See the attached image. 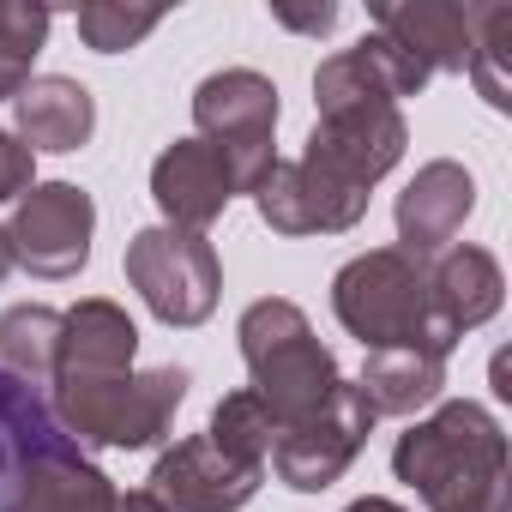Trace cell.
<instances>
[{"mask_svg": "<svg viewBox=\"0 0 512 512\" xmlns=\"http://www.w3.org/2000/svg\"><path fill=\"white\" fill-rule=\"evenodd\" d=\"M392 470L428 512H506V428L476 398H446L392 446Z\"/></svg>", "mask_w": 512, "mask_h": 512, "instance_id": "6da1fadb", "label": "cell"}, {"mask_svg": "<svg viewBox=\"0 0 512 512\" xmlns=\"http://www.w3.org/2000/svg\"><path fill=\"white\" fill-rule=\"evenodd\" d=\"M0 229H7V247H13L19 272H31L43 284H67L91 260L97 199L79 181H37L25 199H13V217Z\"/></svg>", "mask_w": 512, "mask_h": 512, "instance_id": "8992f818", "label": "cell"}, {"mask_svg": "<svg viewBox=\"0 0 512 512\" xmlns=\"http://www.w3.org/2000/svg\"><path fill=\"white\" fill-rule=\"evenodd\" d=\"M55 356H61V308L43 302H19L0 314V368L25 386L55 380Z\"/></svg>", "mask_w": 512, "mask_h": 512, "instance_id": "44dd1931", "label": "cell"}, {"mask_svg": "<svg viewBox=\"0 0 512 512\" xmlns=\"http://www.w3.org/2000/svg\"><path fill=\"white\" fill-rule=\"evenodd\" d=\"M374 422H380V416L368 410V398L356 392V380H338V392H332L314 416L278 428V446H272L266 464H272V476H278L284 488L320 494V488L344 482V470L362 458Z\"/></svg>", "mask_w": 512, "mask_h": 512, "instance_id": "52a82bcc", "label": "cell"}, {"mask_svg": "<svg viewBox=\"0 0 512 512\" xmlns=\"http://www.w3.org/2000/svg\"><path fill=\"white\" fill-rule=\"evenodd\" d=\"M332 314L338 326L374 356V350H428L452 356L458 338L440 332L428 302V266L398 247H368L332 278Z\"/></svg>", "mask_w": 512, "mask_h": 512, "instance_id": "3957f363", "label": "cell"}, {"mask_svg": "<svg viewBox=\"0 0 512 512\" xmlns=\"http://www.w3.org/2000/svg\"><path fill=\"white\" fill-rule=\"evenodd\" d=\"M115 512H163L145 488H127V494H115Z\"/></svg>", "mask_w": 512, "mask_h": 512, "instance_id": "f1b7e54d", "label": "cell"}, {"mask_svg": "<svg viewBox=\"0 0 512 512\" xmlns=\"http://www.w3.org/2000/svg\"><path fill=\"white\" fill-rule=\"evenodd\" d=\"M205 434H211L217 452H229V458H241V464H253V470H266V458H272V446H278V416L241 386V392L217 398Z\"/></svg>", "mask_w": 512, "mask_h": 512, "instance_id": "7402d4cb", "label": "cell"}, {"mask_svg": "<svg viewBox=\"0 0 512 512\" xmlns=\"http://www.w3.org/2000/svg\"><path fill=\"white\" fill-rule=\"evenodd\" d=\"M344 512H410V506H398V500H386V494H362V500H350Z\"/></svg>", "mask_w": 512, "mask_h": 512, "instance_id": "f546056e", "label": "cell"}, {"mask_svg": "<svg viewBox=\"0 0 512 512\" xmlns=\"http://www.w3.org/2000/svg\"><path fill=\"white\" fill-rule=\"evenodd\" d=\"M464 73L488 109H512V7H476Z\"/></svg>", "mask_w": 512, "mask_h": 512, "instance_id": "603a6c76", "label": "cell"}, {"mask_svg": "<svg viewBox=\"0 0 512 512\" xmlns=\"http://www.w3.org/2000/svg\"><path fill=\"white\" fill-rule=\"evenodd\" d=\"M49 410L73 446H115V452H145L169 434L181 398H187V368H127V374H55L49 380Z\"/></svg>", "mask_w": 512, "mask_h": 512, "instance_id": "7a4b0ae2", "label": "cell"}, {"mask_svg": "<svg viewBox=\"0 0 512 512\" xmlns=\"http://www.w3.org/2000/svg\"><path fill=\"white\" fill-rule=\"evenodd\" d=\"M404 145H410V127L392 103H374V109H344V115H320L308 145H302V163L326 169L332 181L344 187H374L386 181L398 163H404Z\"/></svg>", "mask_w": 512, "mask_h": 512, "instance_id": "9c48e42d", "label": "cell"}, {"mask_svg": "<svg viewBox=\"0 0 512 512\" xmlns=\"http://www.w3.org/2000/svg\"><path fill=\"white\" fill-rule=\"evenodd\" d=\"M476 211V175L452 157H434L410 175V187L398 193V253L410 260H434L458 241V229Z\"/></svg>", "mask_w": 512, "mask_h": 512, "instance_id": "8fae6325", "label": "cell"}, {"mask_svg": "<svg viewBox=\"0 0 512 512\" xmlns=\"http://www.w3.org/2000/svg\"><path fill=\"white\" fill-rule=\"evenodd\" d=\"M356 49H362V55H368L374 67H380V79H386V91H392V103H404V97H416V91H422V85L434 79V73H428V67L416 61V55H404V49H398L392 37H380V31H368V37H362Z\"/></svg>", "mask_w": 512, "mask_h": 512, "instance_id": "484cf974", "label": "cell"}, {"mask_svg": "<svg viewBox=\"0 0 512 512\" xmlns=\"http://www.w3.org/2000/svg\"><path fill=\"white\" fill-rule=\"evenodd\" d=\"M428 302H434V320L446 338H464L476 326H488L506 302V278H500V260L488 247H470V241H452L446 253L428 260Z\"/></svg>", "mask_w": 512, "mask_h": 512, "instance_id": "5bb4252c", "label": "cell"}, {"mask_svg": "<svg viewBox=\"0 0 512 512\" xmlns=\"http://www.w3.org/2000/svg\"><path fill=\"white\" fill-rule=\"evenodd\" d=\"M37 187V157L19 133H0V205L7 199H25Z\"/></svg>", "mask_w": 512, "mask_h": 512, "instance_id": "4316f807", "label": "cell"}, {"mask_svg": "<svg viewBox=\"0 0 512 512\" xmlns=\"http://www.w3.org/2000/svg\"><path fill=\"white\" fill-rule=\"evenodd\" d=\"M163 25V7H121V0H91L79 7V37L97 55H127Z\"/></svg>", "mask_w": 512, "mask_h": 512, "instance_id": "d4e9b609", "label": "cell"}, {"mask_svg": "<svg viewBox=\"0 0 512 512\" xmlns=\"http://www.w3.org/2000/svg\"><path fill=\"white\" fill-rule=\"evenodd\" d=\"M272 19L284 31H302V37H326L338 25V7H272Z\"/></svg>", "mask_w": 512, "mask_h": 512, "instance_id": "83f0119b", "label": "cell"}, {"mask_svg": "<svg viewBox=\"0 0 512 512\" xmlns=\"http://www.w3.org/2000/svg\"><path fill=\"white\" fill-rule=\"evenodd\" d=\"M356 392L368 398L374 416H416V410L440 404V392H446V356H428V350H374L362 362Z\"/></svg>", "mask_w": 512, "mask_h": 512, "instance_id": "d6986e66", "label": "cell"}, {"mask_svg": "<svg viewBox=\"0 0 512 512\" xmlns=\"http://www.w3.org/2000/svg\"><path fill=\"white\" fill-rule=\"evenodd\" d=\"M13 133L31 145V157L37 151H55V157L79 151L97 133V97L67 73H43L13 97Z\"/></svg>", "mask_w": 512, "mask_h": 512, "instance_id": "2e32d148", "label": "cell"}, {"mask_svg": "<svg viewBox=\"0 0 512 512\" xmlns=\"http://www.w3.org/2000/svg\"><path fill=\"white\" fill-rule=\"evenodd\" d=\"M127 284L139 290V302L163 320V326H205L217 314L223 296V266L217 247L199 229H175V223H151L127 241Z\"/></svg>", "mask_w": 512, "mask_h": 512, "instance_id": "5b68a950", "label": "cell"}, {"mask_svg": "<svg viewBox=\"0 0 512 512\" xmlns=\"http://www.w3.org/2000/svg\"><path fill=\"white\" fill-rule=\"evenodd\" d=\"M115 494L121 488L85 458V446L61 440L0 482V512H115Z\"/></svg>", "mask_w": 512, "mask_h": 512, "instance_id": "7c38bea8", "label": "cell"}, {"mask_svg": "<svg viewBox=\"0 0 512 512\" xmlns=\"http://www.w3.org/2000/svg\"><path fill=\"white\" fill-rule=\"evenodd\" d=\"M260 482H266V470L217 452L211 434H187L169 452H157V464L145 476V494L163 512H241L260 494Z\"/></svg>", "mask_w": 512, "mask_h": 512, "instance_id": "ba28073f", "label": "cell"}, {"mask_svg": "<svg viewBox=\"0 0 512 512\" xmlns=\"http://www.w3.org/2000/svg\"><path fill=\"white\" fill-rule=\"evenodd\" d=\"M139 356V326L121 302L85 296L79 308L61 314V356L55 374H127Z\"/></svg>", "mask_w": 512, "mask_h": 512, "instance_id": "e0dca14e", "label": "cell"}, {"mask_svg": "<svg viewBox=\"0 0 512 512\" xmlns=\"http://www.w3.org/2000/svg\"><path fill=\"white\" fill-rule=\"evenodd\" d=\"M151 199H157L163 223H175V229H199V235H205V229L229 211V199H235L217 145L199 139V133L163 145V157L151 163Z\"/></svg>", "mask_w": 512, "mask_h": 512, "instance_id": "4fadbf2b", "label": "cell"}, {"mask_svg": "<svg viewBox=\"0 0 512 512\" xmlns=\"http://www.w3.org/2000/svg\"><path fill=\"white\" fill-rule=\"evenodd\" d=\"M235 338H241V362H247V374H253L247 392L278 416V428L314 416V410L338 392V380H344L338 362H332V350L314 338L308 314H302L290 296L253 302V308L241 314Z\"/></svg>", "mask_w": 512, "mask_h": 512, "instance_id": "277c9868", "label": "cell"}, {"mask_svg": "<svg viewBox=\"0 0 512 512\" xmlns=\"http://www.w3.org/2000/svg\"><path fill=\"white\" fill-rule=\"evenodd\" d=\"M470 25H476V7H452V0L374 7V31L392 37L404 55H416L428 73H464V61H470Z\"/></svg>", "mask_w": 512, "mask_h": 512, "instance_id": "ac0fdd59", "label": "cell"}, {"mask_svg": "<svg viewBox=\"0 0 512 512\" xmlns=\"http://www.w3.org/2000/svg\"><path fill=\"white\" fill-rule=\"evenodd\" d=\"M61 440H67V434H61L49 398L0 368V482H7L13 470H25L37 452L61 446Z\"/></svg>", "mask_w": 512, "mask_h": 512, "instance_id": "ffe728a7", "label": "cell"}, {"mask_svg": "<svg viewBox=\"0 0 512 512\" xmlns=\"http://www.w3.org/2000/svg\"><path fill=\"white\" fill-rule=\"evenodd\" d=\"M193 127L211 145H253L278 133V85L253 67H223L193 91Z\"/></svg>", "mask_w": 512, "mask_h": 512, "instance_id": "9a60e30c", "label": "cell"}, {"mask_svg": "<svg viewBox=\"0 0 512 512\" xmlns=\"http://www.w3.org/2000/svg\"><path fill=\"white\" fill-rule=\"evenodd\" d=\"M7 272H13V247H7V229H0V284H7Z\"/></svg>", "mask_w": 512, "mask_h": 512, "instance_id": "4dcf8cb0", "label": "cell"}, {"mask_svg": "<svg viewBox=\"0 0 512 512\" xmlns=\"http://www.w3.org/2000/svg\"><path fill=\"white\" fill-rule=\"evenodd\" d=\"M253 211H260L266 229L278 235H344L368 217V193L332 181L326 169L302 163V157H278V169L266 175V187L253 193Z\"/></svg>", "mask_w": 512, "mask_h": 512, "instance_id": "30bf717a", "label": "cell"}, {"mask_svg": "<svg viewBox=\"0 0 512 512\" xmlns=\"http://www.w3.org/2000/svg\"><path fill=\"white\" fill-rule=\"evenodd\" d=\"M55 13L49 7H0V103H13L37 73V55L49 43Z\"/></svg>", "mask_w": 512, "mask_h": 512, "instance_id": "cb8c5ba5", "label": "cell"}]
</instances>
